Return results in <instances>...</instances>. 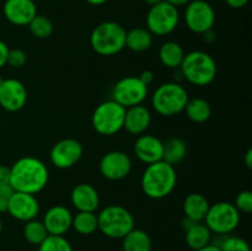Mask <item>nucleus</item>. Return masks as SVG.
<instances>
[{
  "label": "nucleus",
  "instance_id": "1",
  "mask_svg": "<svg viewBox=\"0 0 252 251\" xmlns=\"http://www.w3.org/2000/svg\"><path fill=\"white\" fill-rule=\"evenodd\" d=\"M48 180V167L37 157H20L10 167V185L16 192L36 194L46 188Z\"/></svg>",
  "mask_w": 252,
  "mask_h": 251
},
{
  "label": "nucleus",
  "instance_id": "2",
  "mask_svg": "<svg viewBox=\"0 0 252 251\" xmlns=\"http://www.w3.org/2000/svg\"><path fill=\"white\" fill-rule=\"evenodd\" d=\"M177 175L175 166L164 160L148 165L142 176V189L152 199H161L169 196L176 187Z\"/></svg>",
  "mask_w": 252,
  "mask_h": 251
},
{
  "label": "nucleus",
  "instance_id": "3",
  "mask_svg": "<svg viewBox=\"0 0 252 251\" xmlns=\"http://www.w3.org/2000/svg\"><path fill=\"white\" fill-rule=\"evenodd\" d=\"M180 71L189 83L196 86H207L216 79L217 64L207 52L193 51L185 54Z\"/></svg>",
  "mask_w": 252,
  "mask_h": 251
},
{
  "label": "nucleus",
  "instance_id": "4",
  "mask_svg": "<svg viewBox=\"0 0 252 251\" xmlns=\"http://www.w3.org/2000/svg\"><path fill=\"white\" fill-rule=\"evenodd\" d=\"M126 32L117 22H101L90 34L91 48L100 56H115L126 47Z\"/></svg>",
  "mask_w": 252,
  "mask_h": 251
},
{
  "label": "nucleus",
  "instance_id": "5",
  "mask_svg": "<svg viewBox=\"0 0 252 251\" xmlns=\"http://www.w3.org/2000/svg\"><path fill=\"white\" fill-rule=\"evenodd\" d=\"M98 230L111 239H123L134 228V217L118 204L105 207L97 214Z\"/></svg>",
  "mask_w": 252,
  "mask_h": 251
},
{
  "label": "nucleus",
  "instance_id": "6",
  "mask_svg": "<svg viewBox=\"0 0 252 251\" xmlns=\"http://www.w3.org/2000/svg\"><path fill=\"white\" fill-rule=\"evenodd\" d=\"M189 98L186 89L181 84L171 81L158 86L153 94L152 103L159 115L171 117L185 110Z\"/></svg>",
  "mask_w": 252,
  "mask_h": 251
},
{
  "label": "nucleus",
  "instance_id": "7",
  "mask_svg": "<svg viewBox=\"0 0 252 251\" xmlns=\"http://www.w3.org/2000/svg\"><path fill=\"white\" fill-rule=\"evenodd\" d=\"M126 108L113 100L105 101L93 113V127L101 135H115L123 128Z\"/></svg>",
  "mask_w": 252,
  "mask_h": 251
},
{
  "label": "nucleus",
  "instance_id": "8",
  "mask_svg": "<svg viewBox=\"0 0 252 251\" xmlns=\"http://www.w3.org/2000/svg\"><path fill=\"white\" fill-rule=\"evenodd\" d=\"M240 223V212L230 202H218L209 206L204 224L209 230L219 235L233 233Z\"/></svg>",
  "mask_w": 252,
  "mask_h": 251
},
{
  "label": "nucleus",
  "instance_id": "9",
  "mask_svg": "<svg viewBox=\"0 0 252 251\" xmlns=\"http://www.w3.org/2000/svg\"><path fill=\"white\" fill-rule=\"evenodd\" d=\"M180 21L177 7L165 0L150 6L147 15V29L155 36H166L176 30Z\"/></svg>",
  "mask_w": 252,
  "mask_h": 251
},
{
  "label": "nucleus",
  "instance_id": "10",
  "mask_svg": "<svg viewBox=\"0 0 252 251\" xmlns=\"http://www.w3.org/2000/svg\"><path fill=\"white\" fill-rule=\"evenodd\" d=\"M148 96V86L138 76H126L115 84L112 100L125 108L142 105Z\"/></svg>",
  "mask_w": 252,
  "mask_h": 251
},
{
  "label": "nucleus",
  "instance_id": "11",
  "mask_svg": "<svg viewBox=\"0 0 252 251\" xmlns=\"http://www.w3.org/2000/svg\"><path fill=\"white\" fill-rule=\"evenodd\" d=\"M185 22L189 31L203 34L204 32L213 30L216 24V12L213 6L206 0H192L186 5Z\"/></svg>",
  "mask_w": 252,
  "mask_h": 251
},
{
  "label": "nucleus",
  "instance_id": "12",
  "mask_svg": "<svg viewBox=\"0 0 252 251\" xmlns=\"http://www.w3.org/2000/svg\"><path fill=\"white\" fill-rule=\"evenodd\" d=\"M84 148L79 140L73 138H65L52 147L49 157L52 164L58 169H69L73 167L81 159Z\"/></svg>",
  "mask_w": 252,
  "mask_h": 251
},
{
  "label": "nucleus",
  "instance_id": "13",
  "mask_svg": "<svg viewBox=\"0 0 252 251\" xmlns=\"http://www.w3.org/2000/svg\"><path fill=\"white\" fill-rule=\"evenodd\" d=\"M98 169L105 179L110 181H118L129 175L132 170V160L125 152L112 150L101 157Z\"/></svg>",
  "mask_w": 252,
  "mask_h": 251
},
{
  "label": "nucleus",
  "instance_id": "14",
  "mask_svg": "<svg viewBox=\"0 0 252 251\" xmlns=\"http://www.w3.org/2000/svg\"><path fill=\"white\" fill-rule=\"evenodd\" d=\"M26 102V86L17 79H4L0 84V106L9 112H17Z\"/></svg>",
  "mask_w": 252,
  "mask_h": 251
},
{
  "label": "nucleus",
  "instance_id": "15",
  "mask_svg": "<svg viewBox=\"0 0 252 251\" xmlns=\"http://www.w3.org/2000/svg\"><path fill=\"white\" fill-rule=\"evenodd\" d=\"M7 213L12 218L25 223L36 219L37 214L39 213L38 199L34 194L15 191L7 202Z\"/></svg>",
  "mask_w": 252,
  "mask_h": 251
},
{
  "label": "nucleus",
  "instance_id": "16",
  "mask_svg": "<svg viewBox=\"0 0 252 251\" xmlns=\"http://www.w3.org/2000/svg\"><path fill=\"white\" fill-rule=\"evenodd\" d=\"M4 16L16 26H27L37 15V6L33 0H6L4 2Z\"/></svg>",
  "mask_w": 252,
  "mask_h": 251
},
{
  "label": "nucleus",
  "instance_id": "17",
  "mask_svg": "<svg viewBox=\"0 0 252 251\" xmlns=\"http://www.w3.org/2000/svg\"><path fill=\"white\" fill-rule=\"evenodd\" d=\"M164 143L155 135L142 134L134 143V154L144 164L150 165L162 160Z\"/></svg>",
  "mask_w": 252,
  "mask_h": 251
},
{
  "label": "nucleus",
  "instance_id": "18",
  "mask_svg": "<svg viewBox=\"0 0 252 251\" xmlns=\"http://www.w3.org/2000/svg\"><path fill=\"white\" fill-rule=\"evenodd\" d=\"M42 221L49 235H64L71 228L73 214L65 206L57 204L46 212Z\"/></svg>",
  "mask_w": 252,
  "mask_h": 251
},
{
  "label": "nucleus",
  "instance_id": "19",
  "mask_svg": "<svg viewBox=\"0 0 252 251\" xmlns=\"http://www.w3.org/2000/svg\"><path fill=\"white\" fill-rule=\"evenodd\" d=\"M71 204L78 212H95L100 206V196L93 185L79 184L70 194Z\"/></svg>",
  "mask_w": 252,
  "mask_h": 251
},
{
  "label": "nucleus",
  "instance_id": "20",
  "mask_svg": "<svg viewBox=\"0 0 252 251\" xmlns=\"http://www.w3.org/2000/svg\"><path fill=\"white\" fill-rule=\"evenodd\" d=\"M150 123H152V113L145 106L137 105L126 108L123 128H126L128 133L133 135L144 134Z\"/></svg>",
  "mask_w": 252,
  "mask_h": 251
},
{
  "label": "nucleus",
  "instance_id": "21",
  "mask_svg": "<svg viewBox=\"0 0 252 251\" xmlns=\"http://www.w3.org/2000/svg\"><path fill=\"white\" fill-rule=\"evenodd\" d=\"M185 223H186V225H185V228H186L185 239H186V244L189 249L197 251L211 244L213 233L209 230L206 224L202 223V221H192L187 218Z\"/></svg>",
  "mask_w": 252,
  "mask_h": 251
},
{
  "label": "nucleus",
  "instance_id": "22",
  "mask_svg": "<svg viewBox=\"0 0 252 251\" xmlns=\"http://www.w3.org/2000/svg\"><path fill=\"white\" fill-rule=\"evenodd\" d=\"M184 213L192 221H203L209 209V202L203 194L189 193L184 201Z\"/></svg>",
  "mask_w": 252,
  "mask_h": 251
},
{
  "label": "nucleus",
  "instance_id": "23",
  "mask_svg": "<svg viewBox=\"0 0 252 251\" xmlns=\"http://www.w3.org/2000/svg\"><path fill=\"white\" fill-rule=\"evenodd\" d=\"M153 34L144 27H134L126 32V47L132 52H145L152 47Z\"/></svg>",
  "mask_w": 252,
  "mask_h": 251
},
{
  "label": "nucleus",
  "instance_id": "24",
  "mask_svg": "<svg viewBox=\"0 0 252 251\" xmlns=\"http://www.w3.org/2000/svg\"><path fill=\"white\" fill-rule=\"evenodd\" d=\"M185 51L182 46L177 42L167 41L161 44L159 49V59L161 64H164L166 68L177 69L181 65L185 57Z\"/></svg>",
  "mask_w": 252,
  "mask_h": 251
},
{
  "label": "nucleus",
  "instance_id": "25",
  "mask_svg": "<svg viewBox=\"0 0 252 251\" xmlns=\"http://www.w3.org/2000/svg\"><path fill=\"white\" fill-rule=\"evenodd\" d=\"M153 243L149 234L142 229L133 228L122 239L123 251H152Z\"/></svg>",
  "mask_w": 252,
  "mask_h": 251
},
{
  "label": "nucleus",
  "instance_id": "26",
  "mask_svg": "<svg viewBox=\"0 0 252 251\" xmlns=\"http://www.w3.org/2000/svg\"><path fill=\"white\" fill-rule=\"evenodd\" d=\"M187 117L194 123H204L211 118L212 106L207 100L201 97L189 98L185 107Z\"/></svg>",
  "mask_w": 252,
  "mask_h": 251
},
{
  "label": "nucleus",
  "instance_id": "27",
  "mask_svg": "<svg viewBox=\"0 0 252 251\" xmlns=\"http://www.w3.org/2000/svg\"><path fill=\"white\" fill-rule=\"evenodd\" d=\"M187 145L181 138H170L164 143V153H162V160L167 164L175 165L180 164L186 157Z\"/></svg>",
  "mask_w": 252,
  "mask_h": 251
},
{
  "label": "nucleus",
  "instance_id": "28",
  "mask_svg": "<svg viewBox=\"0 0 252 251\" xmlns=\"http://www.w3.org/2000/svg\"><path fill=\"white\" fill-rule=\"evenodd\" d=\"M71 226L81 235H91L98 230L97 214L95 212H78L73 216Z\"/></svg>",
  "mask_w": 252,
  "mask_h": 251
},
{
  "label": "nucleus",
  "instance_id": "29",
  "mask_svg": "<svg viewBox=\"0 0 252 251\" xmlns=\"http://www.w3.org/2000/svg\"><path fill=\"white\" fill-rule=\"evenodd\" d=\"M48 235L49 234L47 231L46 226H44L43 221L32 219V220H29L25 223L24 238L31 245L39 246Z\"/></svg>",
  "mask_w": 252,
  "mask_h": 251
},
{
  "label": "nucleus",
  "instance_id": "30",
  "mask_svg": "<svg viewBox=\"0 0 252 251\" xmlns=\"http://www.w3.org/2000/svg\"><path fill=\"white\" fill-rule=\"evenodd\" d=\"M27 26H29L31 33L37 38H48L53 33V24L48 17L43 16V15L37 14Z\"/></svg>",
  "mask_w": 252,
  "mask_h": 251
},
{
  "label": "nucleus",
  "instance_id": "31",
  "mask_svg": "<svg viewBox=\"0 0 252 251\" xmlns=\"http://www.w3.org/2000/svg\"><path fill=\"white\" fill-rule=\"evenodd\" d=\"M38 251H74L64 235H48L38 246Z\"/></svg>",
  "mask_w": 252,
  "mask_h": 251
},
{
  "label": "nucleus",
  "instance_id": "32",
  "mask_svg": "<svg viewBox=\"0 0 252 251\" xmlns=\"http://www.w3.org/2000/svg\"><path fill=\"white\" fill-rule=\"evenodd\" d=\"M218 246L221 251H251L248 241L239 236H228Z\"/></svg>",
  "mask_w": 252,
  "mask_h": 251
},
{
  "label": "nucleus",
  "instance_id": "33",
  "mask_svg": "<svg viewBox=\"0 0 252 251\" xmlns=\"http://www.w3.org/2000/svg\"><path fill=\"white\" fill-rule=\"evenodd\" d=\"M234 206L236 207L240 213L250 214L252 212V192L249 191V189H245V191H241L240 193L236 196L235 198V204Z\"/></svg>",
  "mask_w": 252,
  "mask_h": 251
},
{
  "label": "nucleus",
  "instance_id": "34",
  "mask_svg": "<svg viewBox=\"0 0 252 251\" xmlns=\"http://www.w3.org/2000/svg\"><path fill=\"white\" fill-rule=\"evenodd\" d=\"M27 62V54L26 52H24L22 49L15 48L10 49L9 54H7V62L6 64H9L12 68H21L26 64Z\"/></svg>",
  "mask_w": 252,
  "mask_h": 251
},
{
  "label": "nucleus",
  "instance_id": "35",
  "mask_svg": "<svg viewBox=\"0 0 252 251\" xmlns=\"http://www.w3.org/2000/svg\"><path fill=\"white\" fill-rule=\"evenodd\" d=\"M9 51H10V48L7 47V44L0 39V69H1L2 66L6 65L7 54H9Z\"/></svg>",
  "mask_w": 252,
  "mask_h": 251
},
{
  "label": "nucleus",
  "instance_id": "36",
  "mask_svg": "<svg viewBox=\"0 0 252 251\" xmlns=\"http://www.w3.org/2000/svg\"><path fill=\"white\" fill-rule=\"evenodd\" d=\"M14 192L15 189L12 188L11 185H0V199H6V201H9L10 197L12 196Z\"/></svg>",
  "mask_w": 252,
  "mask_h": 251
},
{
  "label": "nucleus",
  "instance_id": "37",
  "mask_svg": "<svg viewBox=\"0 0 252 251\" xmlns=\"http://www.w3.org/2000/svg\"><path fill=\"white\" fill-rule=\"evenodd\" d=\"M0 185H10V167L0 165Z\"/></svg>",
  "mask_w": 252,
  "mask_h": 251
},
{
  "label": "nucleus",
  "instance_id": "38",
  "mask_svg": "<svg viewBox=\"0 0 252 251\" xmlns=\"http://www.w3.org/2000/svg\"><path fill=\"white\" fill-rule=\"evenodd\" d=\"M138 78H139L145 85L149 86L150 84L153 83V80H154V73H153L152 70H149V69H147V70H143Z\"/></svg>",
  "mask_w": 252,
  "mask_h": 251
},
{
  "label": "nucleus",
  "instance_id": "39",
  "mask_svg": "<svg viewBox=\"0 0 252 251\" xmlns=\"http://www.w3.org/2000/svg\"><path fill=\"white\" fill-rule=\"evenodd\" d=\"M225 2L231 9H243L248 5L249 0H225Z\"/></svg>",
  "mask_w": 252,
  "mask_h": 251
},
{
  "label": "nucleus",
  "instance_id": "40",
  "mask_svg": "<svg viewBox=\"0 0 252 251\" xmlns=\"http://www.w3.org/2000/svg\"><path fill=\"white\" fill-rule=\"evenodd\" d=\"M165 1L169 2V4H171V5H174L175 7H179V6H186V5L189 4L192 0H165Z\"/></svg>",
  "mask_w": 252,
  "mask_h": 251
},
{
  "label": "nucleus",
  "instance_id": "41",
  "mask_svg": "<svg viewBox=\"0 0 252 251\" xmlns=\"http://www.w3.org/2000/svg\"><path fill=\"white\" fill-rule=\"evenodd\" d=\"M203 39L206 42H213L216 39V33L213 32V30H209V31L204 32L203 33Z\"/></svg>",
  "mask_w": 252,
  "mask_h": 251
},
{
  "label": "nucleus",
  "instance_id": "42",
  "mask_svg": "<svg viewBox=\"0 0 252 251\" xmlns=\"http://www.w3.org/2000/svg\"><path fill=\"white\" fill-rule=\"evenodd\" d=\"M245 165L248 166V169L252 167V149H249L245 154Z\"/></svg>",
  "mask_w": 252,
  "mask_h": 251
},
{
  "label": "nucleus",
  "instance_id": "43",
  "mask_svg": "<svg viewBox=\"0 0 252 251\" xmlns=\"http://www.w3.org/2000/svg\"><path fill=\"white\" fill-rule=\"evenodd\" d=\"M197 251H221V250L219 249L218 245H216V244H209V245L204 246V248L199 249V250Z\"/></svg>",
  "mask_w": 252,
  "mask_h": 251
},
{
  "label": "nucleus",
  "instance_id": "44",
  "mask_svg": "<svg viewBox=\"0 0 252 251\" xmlns=\"http://www.w3.org/2000/svg\"><path fill=\"white\" fill-rule=\"evenodd\" d=\"M7 202L6 199H0V213H5L7 212Z\"/></svg>",
  "mask_w": 252,
  "mask_h": 251
},
{
  "label": "nucleus",
  "instance_id": "45",
  "mask_svg": "<svg viewBox=\"0 0 252 251\" xmlns=\"http://www.w3.org/2000/svg\"><path fill=\"white\" fill-rule=\"evenodd\" d=\"M90 5H95V6H98V5H102L105 2H107L108 0H86Z\"/></svg>",
  "mask_w": 252,
  "mask_h": 251
},
{
  "label": "nucleus",
  "instance_id": "46",
  "mask_svg": "<svg viewBox=\"0 0 252 251\" xmlns=\"http://www.w3.org/2000/svg\"><path fill=\"white\" fill-rule=\"evenodd\" d=\"M144 1L147 2L149 6H153V5H157V4H159V2H161L162 0H144Z\"/></svg>",
  "mask_w": 252,
  "mask_h": 251
},
{
  "label": "nucleus",
  "instance_id": "47",
  "mask_svg": "<svg viewBox=\"0 0 252 251\" xmlns=\"http://www.w3.org/2000/svg\"><path fill=\"white\" fill-rule=\"evenodd\" d=\"M1 231H2V223L1 220H0V234H1Z\"/></svg>",
  "mask_w": 252,
  "mask_h": 251
},
{
  "label": "nucleus",
  "instance_id": "48",
  "mask_svg": "<svg viewBox=\"0 0 252 251\" xmlns=\"http://www.w3.org/2000/svg\"><path fill=\"white\" fill-rule=\"evenodd\" d=\"M2 80H4V79H2V78H1V76H0V84H1V83H2Z\"/></svg>",
  "mask_w": 252,
  "mask_h": 251
}]
</instances>
